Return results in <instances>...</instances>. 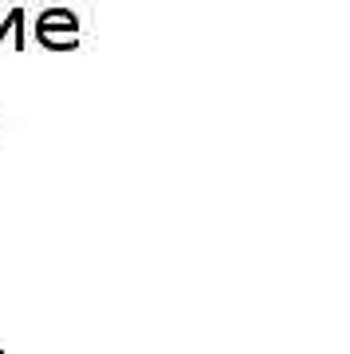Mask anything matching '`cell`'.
Wrapping results in <instances>:
<instances>
[{
    "label": "cell",
    "mask_w": 350,
    "mask_h": 354,
    "mask_svg": "<svg viewBox=\"0 0 350 354\" xmlns=\"http://www.w3.org/2000/svg\"><path fill=\"white\" fill-rule=\"evenodd\" d=\"M36 44L51 51H75L79 48V16L71 8H44L36 16Z\"/></svg>",
    "instance_id": "1"
},
{
    "label": "cell",
    "mask_w": 350,
    "mask_h": 354,
    "mask_svg": "<svg viewBox=\"0 0 350 354\" xmlns=\"http://www.w3.org/2000/svg\"><path fill=\"white\" fill-rule=\"evenodd\" d=\"M4 36H12L16 51H24L28 48V32H24V8H12V12L4 16V24H0V39Z\"/></svg>",
    "instance_id": "2"
}]
</instances>
